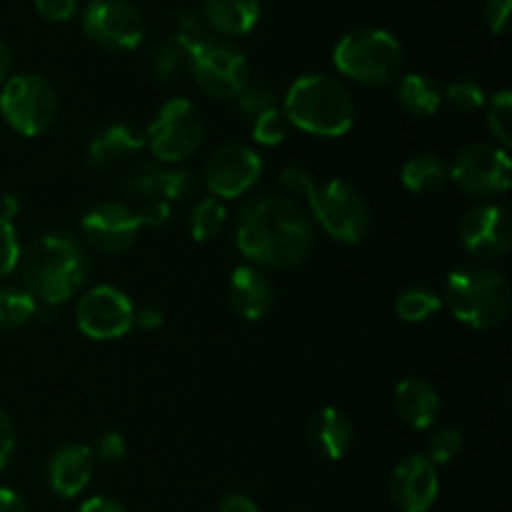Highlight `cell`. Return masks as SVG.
I'll list each match as a JSON object with an SVG mask.
<instances>
[{
	"mask_svg": "<svg viewBox=\"0 0 512 512\" xmlns=\"http://www.w3.org/2000/svg\"><path fill=\"white\" fill-rule=\"evenodd\" d=\"M235 243L253 268L290 270L313 255L315 228L298 200L265 193L240 205Z\"/></svg>",
	"mask_w": 512,
	"mask_h": 512,
	"instance_id": "cell-1",
	"label": "cell"
},
{
	"mask_svg": "<svg viewBox=\"0 0 512 512\" xmlns=\"http://www.w3.org/2000/svg\"><path fill=\"white\" fill-rule=\"evenodd\" d=\"M18 270L23 288L38 300V305L60 308L88 283L93 258L78 235L68 230H48L25 245Z\"/></svg>",
	"mask_w": 512,
	"mask_h": 512,
	"instance_id": "cell-2",
	"label": "cell"
},
{
	"mask_svg": "<svg viewBox=\"0 0 512 512\" xmlns=\"http://www.w3.org/2000/svg\"><path fill=\"white\" fill-rule=\"evenodd\" d=\"M293 128L315 138H343L355 125V100L348 85L328 73L300 75L280 100Z\"/></svg>",
	"mask_w": 512,
	"mask_h": 512,
	"instance_id": "cell-3",
	"label": "cell"
},
{
	"mask_svg": "<svg viewBox=\"0 0 512 512\" xmlns=\"http://www.w3.org/2000/svg\"><path fill=\"white\" fill-rule=\"evenodd\" d=\"M510 283L493 263L470 260L458 265L445 280L443 303L463 325L475 330H493L510 313Z\"/></svg>",
	"mask_w": 512,
	"mask_h": 512,
	"instance_id": "cell-4",
	"label": "cell"
},
{
	"mask_svg": "<svg viewBox=\"0 0 512 512\" xmlns=\"http://www.w3.org/2000/svg\"><path fill=\"white\" fill-rule=\"evenodd\" d=\"M333 63L343 78L368 88L393 85L403 73V45L383 28H355L338 40Z\"/></svg>",
	"mask_w": 512,
	"mask_h": 512,
	"instance_id": "cell-5",
	"label": "cell"
},
{
	"mask_svg": "<svg viewBox=\"0 0 512 512\" xmlns=\"http://www.w3.org/2000/svg\"><path fill=\"white\" fill-rule=\"evenodd\" d=\"M303 198L313 215V223L328 238L343 245H358L370 233V220H373L370 205L355 185L340 178L325 183L313 180Z\"/></svg>",
	"mask_w": 512,
	"mask_h": 512,
	"instance_id": "cell-6",
	"label": "cell"
},
{
	"mask_svg": "<svg viewBox=\"0 0 512 512\" xmlns=\"http://www.w3.org/2000/svg\"><path fill=\"white\" fill-rule=\"evenodd\" d=\"M143 133L153 160L160 165H185L203 148L205 120L193 100L170 98L160 105Z\"/></svg>",
	"mask_w": 512,
	"mask_h": 512,
	"instance_id": "cell-7",
	"label": "cell"
},
{
	"mask_svg": "<svg viewBox=\"0 0 512 512\" xmlns=\"http://www.w3.org/2000/svg\"><path fill=\"white\" fill-rule=\"evenodd\" d=\"M0 115L23 138H38L58 118V90L45 75H10L0 90Z\"/></svg>",
	"mask_w": 512,
	"mask_h": 512,
	"instance_id": "cell-8",
	"label": "cell"
},
{
	"mask_svg": "<svg viewBox=\"0 0 512 512\" xmlns=\"http://www.w3.org/2000/svg\"><path fill=\"white\" fill-rule=\"evenodd\" d=\"M185 68L195 85L215 100H235L250 83V65L243 50L223 38H208L188 50Z\"/></svg>",
	"mask_w": 512,
	"mask_h": 512,
	"instance_id": "cell-9",
	"label": "cell"
},
{
	"mask_svg": "<svg viewBox=\"0 0 512 512\" xmlns=\"http://www.w3.org/2000/svg\"><path fill=\"white\" fill-rule=\"evenodd\" d=\"M512 160L505 148L495 143H470L455 155L450 180L470 198H498L510 188Z\"/></svg>",
	"mask_w": 512,
	"mask_h": 512,
	"instance_id": "cell-10",
	"label": "cell"
},
{
	"mask_svg": "<svg viewBox=\"0 0 512 512\" xmlns=\"http://www.w3.org/2000/svg\"><path fill=\"white\" fill-rule=\"evenodd\" d=\"M83 33L113 53H128L145 40L148 23L130 0H90L83 10Z\"/></svg>",
	"mask_w": 512,
	"mask_h": 512,
	"instance_id": "cell-11",
	"label": "cell"
},
{
	"mask_svg": "<svg viewBox=\"0 0 512 512\" xmlns=\"http://www.w3.org/2000/svg\"><path fill=\"white\" fill-rule=\"evenodd\" d=\"M135 305L115 285H93L75 305L78 330L90 340H120L133 330Z\"/></svg>",
	"mask_w": 512,
	"mask_h": 512,
	"instance_id": "cell-12",
	"label": "cell"
},
{
	"mask_svg": "<svg viewBox=\"0 0 512 512\" xmlns=\"http://www.w3.org/2000/svg\"><path fill=\"white\" fill-rule=\"evenodd\" d=\"M263 175V158L253 145L225 143L210 153L203 165V180L218 200L243 198Z\"/></svg>",
	"mask_w": 512,
	"mask_h": 512,
	"instance_id": "cell-13",
	"label": "cell"
},
{
	"mask_svg": "<svg viewBox=\"0 0 512 512\" xmlns=\"http://www.w3.org/2000/svg\"><path fill=\"white\" fill-rule=\"evenodd\" d=\"M140 223L138 213L130 203L123 200H103L95 203L93 208L85 210L83 220H80V235L88 248L98 250L105 255H120L128 253L140 238Z\"/></svg>",
	"mask_w": 512,
	"mask_h": 512,
	"instance_id": "cell-14",
	"label": "cell"
},
{
	"mask_svg": "<svg viewBox=\"0 0 512 512\" xmlns=\"http://www.w3.org/2000/svg\"><path fill=\"white\" fill-rule=\"evenodd\" d=\"M460 245L483 263L503 258L512 245L510 210L500 203H480L460 220Z\"/></svg>",
	"mask_w": 512,
	"mask_h": 512,
	"instance_id": "cell-15",
	"label": "cell"
},
{
	"mask_svg": "<svg viewBox=\"0 0 512 512\" xmlns=\"http://www.w3.org/2000/svg\"><path fill=\"white\" fill-rule=\"evenodd\" d=\"M440 495L438 468L425 455H408L390 475V500L400 512H428Z\"/></svg>",
	"mask_w": 512,
	"mask_h": 512,
	"instance_id": "cell-16",
	"label": "cell"
},
{
	"mask_svg": "<svg viewBox=\"0 0 512 512\" xmlns=\"http://www.w3.org/2000/svg\"><path fill=\"white\" fill-rule=\"evenodd\" d=\"M95 473V458L90 445L63 443L50 453L45 463V485L53 495L63 500L78 498L85 493Z\"/></svg>",
	"mask_w": 512,
	"mask_h": 512,
	"instance_id": "cell-17",
	"label": "cell"
},
{
	"mask_svg": "<svg viewBox=\"0 0 512 512\" xmlns=\"http://www.w3.org/2000/svg\"><path fill=\"white\" fill-rule=\"evenodd\" d=\"M145 150V133L138 125L110 123L90 138L85 158L95 170H113L135 163Z\"/></svg>",
	"mask_w": 512,
	"mask_h": 512,
	"instance_id": "cell-18",
	"label": "cell"
},
{
	"mask_svg": "<svg viewBox=\"0 0 512 512\" xmlns=\"http://www.w3.org/2000/svg\"><path fill=\"white\" fill-rule=\"evenodd\" d=\"M228 300L238 318L248 320V323H258L273 310L275 288L268 275H265V270L245 263L230 273Z\"/></svg>",
	"mask_w": 512,
	"mask_h": 512,
	"instance_id": "cell-19",
	"label": "cell"
},
{
	"mask_svg": "<svg viewBox=\"0 0 512 512\" xmlns=\"http://www.w3.org/2000/svg\"><path fill=\"white\" fill-rule=\"evenodd\" d=\"M395 413L410 430H430L443 413V398L430 380L410 375L395 388Z\"/></svg>",
	"mask_w": 512,
	"mask_h": 512,
	"instance_id": "cell-20",
	"label": "cell"
},
{
	"mask_svg": "<svg viewBox=\"0 0 512 512\" xmlns=\"http://www.w3.org/2000/svg\"><path fill=\"white\" fill-rule=\"evenodd\" d=\"M355 440V428L348 415L338 408H320L308 420V443L323 460H343Z\"/></svg>",
	"mask_w": 512,
	"mask_h": 512,
	"instance_id": "cell-21",
	"label": "cell"
},
{
	"mask_svg": "<svg viewBox=\"0 0 512 512\" xmlns=\"http://www.w3.org/2000/svg\"><path fill=\"white\" fill-rule=\"evenodd\" d=\"M203 20L223 40L243 38L258 25L260 0H205Z\"/></svg>",
	"mask_w": 512,
	"mask_h": 512,
	"instance_id": "cell-22",
	"label": "cell"
},
{
	"mask_svg": "<svg viewBox=\"0 0 512 512\" xmlns=\"http://www.w3.org/2000/svg\"><path fill=\"white\" fill-rule=\"evenodd\" d=\"M395 103L413 118H430L443 105V88L423 73H405L395 80Z\"/></svg>",
	"mask_w": 512,
	"mask_h": 512,
	"instance_id": "cell-23",
	"label": "cell"
},
{
	"mask_svg": "<svg viewBox=\"0 0 512 512\" xmlns=\"http://www.w3.org/2000/svg\"><path fill=\"white\" fill-rule=\"evenodd\" d=\"M400 180L405 190L415 195H433L443 190L450 180V163L438 153H418L408 158L400 168Z\"/></svg>",
	"mask_w": 512,
	"mask_h": 512,
	"instance_id": "cell-24",
	"label": "cell"
},
{
	"mask_svg": "<svg viewBox=\"0 0 512 512\" xmlns=\"http://www.w3.org/2000/svg\"><path fill=\"white\" fill-rule=\"evenodd\" d=\"M228 223V210H225L223 200L213 198H200L198 203L190 208L188 215V233L195 243H210L218 238Z\"/></svg>",
	"mask_w": 512,
	"mask_h": 512,
	"instance_id": "cell-25",
	"label": "cell"
},
{
	"mask_svg": "<svg viewBox=\"0 0 512 512\" xmlns=\"http://www.w3.org/2000/svg\"><path fill=\"white\" fill-rule=\"evenodd\" d=\"M443 310V295L425 285H410L395 298V313L403 323H425Z\"/></svg>",
	"mask_w": 512,
	"mask_h": 512,
	"instance_id": "cell-26",
	"label": "cell"
},
{
	"mask_svg": "<svg viewBox=\"0 0 512 512\" xmlns=\"http://www.w3.org/2000/svg\"><path fill=\"white\" fill-rule=\"evenodd\" d=\"M38 313V300L23 285H0V330L28 325Z\"/></svg>",
	"mask_w": 512,
	"mask_h": 512,
	"instance_id": "cell-27",
	"label": "cell"
},
{
	"mask_svg": "<svg viewBox=\"0 0 512 512\" xmlns=\"http://www.w3.org/2000/svg\"><path fill=\"white\" fill-rule=\"evenodd\" d=\"M125 195L138 203L160 198V163L158 160H135L123 178Z\"/></svg>",
	"mask_w": 512,
	"mask_h": 512,
	"instance_id": "cell-28",
	"label": "cell"
},
{
	"mask_svg": "<svg viewBox=\"0 0 512 512\" xmlns=\"http://www.w3.org/2000/svg\"><path fill=\"white\" fill-rule=\"evenodd\" d=\"M443 103L458 113H475V110L485 108L488 103V93H485L483 83L475 78H455L443 88Z\"/></svg>",
	"mask_w": 512,
	"mask_h": 512,
	"instance_id": "cell-29",
	"label": "cell"
},
{
	"mask_svg": "<svg viewBox=\"0 0 512 512\" xmlns=\"http://www.w3.org/2000/svg\"><path fill=\"white\" fill-rule=\"evenodd\" d=\"M198 193V175L185 165H160V198L180 203Z\"/></svg>",
	"mask_w": 512,
	"mask_h": 512,
	"instance_id": "cell-30",
	"label": "cell"
},
{
	"mask_svg": "<svg viewBox=\"0 0 512 512\" xmlns=\"http://www.w3.org/2000/svg\"><path fill=\"white\" fill-rule=\"evenodd\" d=\"M188 63V53L185 48H180L175 40H163V43L155 45L148 55V68L150 75L160 83H168V80L178 78L180 70Z\"/></svg>",
	"mask_w": 512,
	"mask_h": 512,
	"instance_id": "cell-31",
	"label": "cell"
},
{
	"mask_svg": "<svg viewBox=\"0 0 512 512\" xmlns=\"http://www.w3.org/2000/svg\"><path fill=\"white\" fill-rule=\"evenodd\" d=\"M485 105H488V128L493 138L498 140L495 145L508 150L512 143V93L510 90H498Z\"/></svg>",
	"mask_w": 512,
	"mask_h": 512,
	"instance_id": "cell-32",
	"label": "cell"
},
{
	"mask_svg": "<svg viewBox=\"0 0 512 512\" xmlns=\"http://www.w3.org/2000/svg\"><path fill=\"white\" fill-rule=\"evenodd\" d=\"M465 448V438L458 428H438L430 433L428 438V453L425 458L438 468V465H448L460 458Z\"/></svg>",
	"mask_w": 512,
	"mask_h": 512,
	"instance_id": "cell-33",
	"label": "cell"
},
{
	"mask_svg": "<svg viewBox=\"0 0 512 512\" xmlns=\"http://www.w3.org/2000/svg\"><path fill=\"white\" fill-rule=\"evenodd\" d=\"M235 100H238V113L243 115L245 120H250V123H253L255 118H260L263 113H268V110L280 108L278 93L263 83H248L243 88V93Z\"/></svg>",
	"mask_w": 512,
	"mask_h": 512,
	"instance_id": "cell-34",
	"label": "cell"
},
{
	"mask_svg": "<svg viewBox=\"0 0 512 512\" xmlns=\"http://www.w3.org/2000/svg\"><path fill=\"white\" fill-rule=\"evenodd\" d=\"M290 123L285 118L283 108H275L263 113L260 118H255L250 123V135H253V143L265 145V148H273V145H280L285 138H288Z\"/></svg>",
	"mask_w": 512,
	"mask_h": 512,
	"instance_id": "cell-35",
	"label": "cell"
},
{
	"mask_svg": "<svg viewBox=\"0 0 512 512\" xmlns=\"http://www.w3.org/2000/svg\"><path fill=\"white\" fill-rule=\"evenodd\" d=\"M170 25H173V38L170 40H175L180 48H185V53L208 38V25H205L203 15L193 13V10H180V13H175Z\"/></svg>",
	"mask_w": 512,
	"mask_h": 512,
	"instance_id": "cell-36",
	"label": "cell"
},
{
	"mask_svg": "<svg viewBox=\"0 0 512 512\" xmlns=\"http://www.w3.org/2000/svg\"><path fill=\"white\" fill-rule=\"evenodd\" d=\"M20 253H23V245H20L13 220L0 218V278H8L18 270Z\"/></svg>",
	"mask_w": 512,
	"mask_h": 512,
	"instance_id": "cell-37",
	"label": "cell"
},
{
	"mask_svg": "<svg viewBox=\"0 0 512 512\" xmlns=\"http://www.w3.org/2000/svg\"><path fill=\"white\" fill-rule=\"evenodd\" d=\"M90 450H93L95 460L105 465H115L123 463L125 455H128V443H125V438L118 430H108V433L98 435V440H95Z\"/></svg>",
	"mask_w": 512,
	"mask_h": 512,
	"instance_id": "cell-38",
	"label": "cell"
},
{
	"mask_svg": "<svg viewBox=\"0 0 512 512\" xmlns=\"http://www.w3.org/2000/svg\"><path fill=\"white\" fill-rule=\"evenodd\" d=\"M133 208H135V213H138L143 228L145 225H148V228H160V225L168 223V218H170V203H165L163 198L145 200V203L133 205Z\"/></svg>",
	"mask_w": 512,
	"mask_h": 512,
	"instance_id": "cell-39",
	"label": "cell"
},
{
	"mask_svg": "<svg viewBox=\"0 0 512 512\" xmlns=\"http://www.w3.org/2000/svg\"><path fill=\"white\" fill-rule=\"evenodd\" d=\"M35 10L50 23H65L78 10V0H35Z\"/></svg>",
	"mask_w": 512,
	"mask_h": 512,
	"instance_id": "cell-40",
	"label": "cell"
},
{
	"mask_svg": "<svg viewBox=\"0 0 512 512\" xmlns=\"http://www.w3.org/2000/svg\"><path fill=\"white\" fill-rule=\"evenodd\" d=\"M315 175L310 170L300 168V165H293V168H285L280 173V183H283L288 198H303V193L308 190V185L313 183Z\"/></svg>",
	"mask_w": 512,
	"mask_h": 512,
	"instance_id": "cell-41",
	"label": "cell"
},
{
	"mask_svg": "<svg viewBox=\"0 0 512 512\" xmlns=\"http://www.w3.org/2000/svg\"><path fill=\"white\" fill-rule=\"evenodd\" d=\"M510 8L512 0H485V23L493 33L503 35L508 33V23H510Z\"/></svg>",
	"mask_w": 512,
	"mask_h": 512,
	"instance_id": "cell-42",
	"label": "cell"
},
{
	"mask_svg": "<svg viewBox=\"0 0 512 512\" xmlns=\"http://www.w3.org/2000/svg\"><path fill=\"white\" fill-rule=\"evenodd\" d=\"M15 443H18V438H15L13 418L8 415V410L0 408V470H3L5 465L10 463V458H13Z\"/></svg>",
	"mask_w": 512,
	"mask_h": 512,
	"instance_id": "cell-43",
	"label": "cell"
},
{
	"mask_svg": "<svg viewBox=\"0 0 512 512\" xmlns=\"http://www.w3.org/2000/svg\"><path fill=\"white\" fill-rule=\"evenodd\" d=\"M163 325V310L155 308V305H143V308H135L133 315V328L140 330H155Z\"/></svg>",
	"mask_w": 512,
	"mask_h": 512,
	"instance_id": "cell-44",
	"label": "cell"
},
{
	"mask_svg": "<svg viewBox=\"0 0 512 512\" xmlns=\"http://www.w3.org/2000/svg\"><path fill=\"white\" fill-rule=\"evenodd\" d=\"M218 512H260L258 503L243 493H228L220 500Z\"/></svg>",
	"mask_w": 512,
	"mask_h": 512,
	"instance_id": "cell-45",
	"label": "cell"
},
{
	"mask_svg": "<svg viewBox=\"0 0 512 512\" xmlns=\"http://www.w3.org/2000/svg\"><path fill=\"white\" fill-rule=\"evenodd\" d=\"M78 512H128V508L120 500L108 498V495H93L80 505Z\"/></svg>",
	"mask_w": 512,
	"mask_h": 512,
	"instance_id": "cell-46",
	"label": "cell"
},
{
	"mask_svg": "<svg viewBox=\"0 0 512 512\" xmlns=\"http://www.w3.org/2000/svg\"><path fill=\"white\" fill-rule=\"evenodd\" d=\"M0 512H30V508L18 490L0 488Z\"/></svg>",
	"mask_w": 512,
	"mask_h": 512,
	"instance_id": "cell-47",
	"label": "cell"
},
{
	"mask_svg": "<svg viewBox=\"0 0 512 512\" xmlns=\"http://www.w3.org/2000/svg\"><path fill=\"white\" fill-rule=\"evenodd\" d=\"M18 210H20L18 195H10V193L0 195V218L13 220L15 215H18Z\"/></svg>",
	"mask_w": 512,
	"mask_h": 512,
	"instance_id": "cell-48",
	"label": "cell"
},
{
	"mask_svg": "<svg viewBox=\"0 0 512 512\" xmlns=\"http://www.w3.org/2000/svg\"><path fill=\"white\" fill-rule=\"evenodd\" d=\"M10 70H13V53H10L8 43L0 40V85L10 78Z\"/></svg>",
	"mask_w": 512,
	"mask_h": 512,
	"instance_id": "cell-49",
	"label": "cell"
}]
</instances>
